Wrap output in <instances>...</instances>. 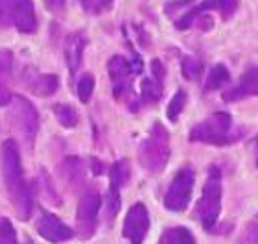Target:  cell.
<instances>
[{
    "mask_svg": "<svg viewBox=\"0 0 258 244\" xmlns=\"http://www.w3.org/2000/svg\"><path fill=\"white\" fill-rule=\"evenodd\" d=\"M0 167H2V178H4L8 196H10L11 206L15 209V215L21 220H28L33 211V194L32 187L22 174L21 154H19V147L13 139L2 142Z\"/></svg>",
    "mask_w": 258,
    "mask_h": 244,
    "instance_id": "cell-1",
    "label": "cell"
},
{
    "mask_svg": "<svg viewBox=\"0 0 258 244\" xmlns=\"http://www.w3.org/2000/svg\"><path fill=\"white\" fill-rule=\"evenodd\" d=\"M140 165L151 174H159L164 170L170 159V133L161 122L151 126L148 139L140 144L139 150Z\"/></svg>",
    "mask_w": 258,
    "mask_h": 244,
    "instance_id": "cell-2",
    "label": "cell"
},
{
    "mask_svg": "<svg viewBox=\"0 0 258 244\" xmlns=\"http://www.w3.org/2000/svg\"><path fill=\"white\" fill-rule=\"evenodd\" d=\"M232 117L225 111L212 113L210 117L194 126L190 130V141L192 142H207V144H216V147H225L231 142L238 141L240 135H234L231 131Z\"/></svg>",
    "mask_w": 258,
    "mask_h": 244,
    "instance_id": "cell-3",
    "label": "cell"
},
{
    "mask_svg": "<svg viewBox=\"0 0 258 244\" xmlns=\"http://www.w3.org/2000/svg\"><path fill=\"white\" fill-rule=\"evenodd\" d=\"M11 109L8 113L11 131L22 141L26 148H33L39 131V113L33 104L24 96H13Z\"/></svg>",
    "mask_w": 258,
    "mask_h": 244,
    "instance_id": "cell-4",
    "label": "cell"
},
{
    "mask_svg": "<svg viewBox=\"0 0 258 244\" xmlns=\"http://www.w3.org/2000/svg\"><path fill=\"white\" fill-rule=\"evenodd\" d=\"M221 213V172L218 167L209 168L203 194L198 204V217L207 231H212Z\"/></svg>",
    "mask_w": 258,
    "mask_h": 244,
    "instance_id": "cell-5",
    "label": "cell"
},
{
    "mask_svg": "<svg viewBox=\"0 0 258 244\" xmlns=\"http://www.w3.org/2000/svg\"><path fill=\"white\" fill-rule=\"evenodd\" d=\"M0 28H17L22 33H35L37 17L32 0H0Z\"/></svg>",
    "mask_w": 258,
    "mask_h": 244,
    "instance_id": "cell-6",
    "label": "cell"
},
{
    "mask_svg": "<svg viewBox=\"0 0 258 244\" xmlns=\"http://www.w3.org/2000/svg\"><path fill=\"white\" fill-rule=\"evenodd\" d=\"M100 206H102V196L96 189H87L81 194L76 209V231L83 240H89L96 231Z\"/></svg>",
    "mask_w": 258,
    "mask_h": 244,
    "instance_id": "cell-7",
    "label": "cell"
},
{
    "mask_svg": "<svg viewBox=\"0 0 258 244\" xmlns=\"http://www.w3.org/2000/svg\"><path fill=\"white\" fill-rule=\"evenodd\" d=\"M194 183H196V174L192 168H181L175 176H173L172 183L168 187L166 194H164V207L172 213L184 211L190 204L192 198Z\"/></svg>",
    "mask_w": 258,
    "mask_h": 244,
    "instance_id": "cell-8",
    "label": "cell"
},
{
    "mask_svg": "<svg viewBox=\"0 0 258 244\" xmlns=\"http://www.w3.org/2000/svg\"><path fill=\"white\" fill-rule=\"evenodd\" d=\"M150 231V213L144 204H133L129 207L127 215L124 218L122 235L129 240V244H142L146 235Z\"/></svg>",
    "mask_w": 258,
    "mask_h": 244,
    "instance_id": "cell-9",
    "label": "cell"
},
{
    "mask_svg": "<svg viewBox=\"0 0 258 244\" xmlns=\"http://www.w3.org/2000/svg\"><path fill=\"white\" fill-rule=\"evenodd\" d=\"M35 229L44 240H48L52 244H63L74 239V229L67 226L59 217H55L48 211H43L39 215Z\"/></svg>",
    "mask_w": 258,
    "mask_h": 244,
    "instance_id": "cell-10",
    "label": "cell"
},
{
    "mask_svg": "<svg viewBox=\"0 0 258 244\" xmlns=\"http://www.w3.org/2000/svg\"><path fill=\"white\" fill-rule=\"evenodd\" d=\"M238 4H240V0H203V2L194 6L190 11H186L175 24H177L179 30H186L203 11H210V10L220 11L221 17L227 21V19H231L234 15V11L238 10Z\"/></svg>",
    "mask_w": 258,
    "mask_h": 244,
    "instance_id": "cell-11",
    "label": "cell"
},
{
    "mask_svg": "<svg viewBox=\"0 0 258 244\" xmlns=\"http://www.w3.org/2000/svg\"><path fill=\"white\" fill-rule=\"evenodd\" d=\"M109 76L113 81V92L114 98L120 100L124 98L129 91H131V78H133V69L125 58L122 56H113L109 61Z\"/></svg>",
    "mask_w": 258,
    "mask_h": 244,
    "instance_id": "cell-12",
    "label": "cell"
},
{
    "mask_svg": "<svg viewBox=\"0 0 258 244\" xmlns=\"http://www.w3.org/2000/svg\"><path fill=\"white\" fill-rule=\"evenodd\" d=\"M22 83L37 96H52L59 87V78L55 74H39L33 69H26Z\"/></svg>",
    "mask_w": 258,
    "mask_h": 244,
    "instance_id": "cell-13",
    "label": "cell"
},
{
    "mask_svg": "<svg viewBox=\"0 0 258 244\" xmlns=\"http://www.w3.org/2000/svg\"><path fill=\"white\" fill-rule=\"evenodd\" d=\"M249 96H258V67H251L242 76L236 87L223 92L225 102H238V100H243V98Z\"/></svg>",
    "mask_w": 258,
    "mask_h": 244,
    "instance_id": "cell-14",
    "label": "cell"
},
{
    "mask_svg": "<svg viewBox=\"0 0 258 244\" xmlns=\"http://www.w3.org/2000/svg\"><path fill=\"white\" fill-rule=\"evenodd\" d=\"M11 80H13V54L10 50H0V106H8L13 100Z\"/></svg>",
    "mask_w": 258,
    "mask_h": 244,
    "instance_id": "cell-15",
    "label": "cell"
},
{
    "mask_svg": "<svg viewBox=\"0 0 258 244\" xmlns=\"http://www.w3.org/2000/svg\"><path fill=\"white\" fill-rule=\"evenodd\" d=\"M59 174L70 189H78V187L83 183V179H85V167H83V161H81L80 158H76V156L64 158L59 165Z\"/></svg>",
    "mask_w": 258,
    "mask_h": 244,
    "instance_id": "cell-16",
    "label": "cell"
},
{
    "mask_svg": "<svg viewBox=\"0 0 258 244\" xmlns=\"http://www.w3.org/2000/svg\"><path fill=\"white\" fill-rule=\"evenodd\" d=\"M83 50H85V37L80 33H74L67 39L64 43V58L69 63V69L72 74H76V71L81 65V58H83Z\"/></svg>",
    "mask_w": 258,
    "mask_h": 244,
    "instance_id": "cell-17",
    "label": "cell"
},
{
    "mask_svg": "<svg viewBox=\"0 0 258 244\" xmlns=\"http://www.w3.org/2000/svg\"><path fill=\"white\" fill-rule=\"evenodd\" d=\"M54 115H55V119H57V122H59L63 128H74V126L78 124V120H80L78 111H76L72 106H69V104H55Z\"/></svg>",
    "mask_w": 258,
    "mask_h": 244,
    "instance_id": "cell-18",
    "label": "cell"
},
{
    "mask_svg": "<svg viewBox=\"0 0 258 244\" xmlns=\"http://www.w3.org/2000/svg\"><path fill=\"white\" fill-rule=\"evenodd\" d=\"M229 81V71H227L225 65H214L210 69L209 76H207V81H205V89L207 91H216L223 87Z\"/></svg>",
    "mask_w": 258,
    "mask_h": 244,
    "instance_id": "cell-19",
    "label": "cell"
},
{
    "mask_svg": "<svg viewBox=\"0 0 258 244\" xmlns=\"http://www.w3.org/2000/svg\"><path fill=\"white\" fill-rule=\"evenodd\" d=\"M129 174H131V170H129V161L127 159H118V161L111 167V170H109V178H111V183L122 189L124 185H127Z\"/></svg>",
    "mask_w": 258,
    "mask_h": 244,
    "instance_id": "cell-20",
    "label": "cell"
},
{
    "mask_svg": "<svg viewBox=\"0 0 258 244\" xmlns=\"http://www.w3.org/2000/svg\"><path fill=\"white\" fill-rule=\"evenodd\" d=\"M140 94L144 98V102H150V104L159 102L162 96V83H159L153 78H146L140 83Z\"/></svg>",
    "mask_w": 258,
    "mask_h": 244,
    "instance_id": "cell-21",
    "label": "cell"
},
{
    "mask_svg": "<svg viewBox=\"0 0 258 244\" xmlns=\"http://www.w3.org/2000/svg\"><path fill=\"white\" fill-rule=\"evenodd\" d=\"M120 211V187L109 183L107 194H105V217L113 220Z\"/></svg>",
    "mask_w": 258,
    "mask_h": 244,
    "instance_id": "cell-22",
    "label": "cell"
},
{
    "mask_svg": "<svg viewBox=\"0 0 258 244\" xmlns=\"http://www.w3.org/2000/svg\"><path fill=\"white\" fill-rule=\"evenodd\" d=\"M184 106H186V92H184L183 89H179V91L172 96V100H170V104H168V108H166L168 120L177 122L179 115L183 113Z\"/></svg>",
    "mask_w": 258,
    "mask_h": 244,
    "instance_id": "cell-23",
    "label": "cell"
},
{
    "mask_svg": "<svg viewBox=\"0 0 258 244\" xmlns=\"http://www.w3.org/2000/svg\"><path fill=\"white\" fill-rule=\"evenodd\" d=\"M166 244H198L190 229L186 228H172L166 231Z\"/></svg>",
    "mask_w": 258,
    "mask_h": 244,
    "instance_id": "cell-24",
    "label": "cell"
},
{
    "mask_svg": "<svg viewBox=\"0 0 258 244\" xmlns=\"http://www.w3.org/2000/svg\"><path fill=\"white\" fill-rule=\"evenodd\" d=\"M181 71H183V76L186 80H196L201 74V71H203V65H201V61L198 58L184 56L183 61H181Z\"/></svg>",
    "mask_w": 258,
    "mask_h": 244,
    "instance_id": "cell-25",
    "label": "cell"
},
{
    "mask_svg": "<svg viewBox=\"0 0 258 244\" xmlns=\"http://www.w3.org/2000/svg\"><path fill=\"white\" fill-rule=\"evenodd\" d=\"M0 244H19L15 226L4 215H0Z\"/></svg>",
    "mask_w": 258,
    "mask_h": 244,
    "instance_id": "cell-26",
    "label": "cell"
},
{
    "mask_svg": "<svg viewBox=\"0 0 258 244\" xmlns=\"http://www.w3.org/2000/svg\"><path fill=\"white\" fill-rule=\"evenodd\" d=\"M238 244H258V213L249 220L247 226L243 228Z\"/></svg>",
    "mask_w": 258,
    "mask_h": 244,
    "instance_id": "cell-27",
    "label": "cell"
},
{
    "mask_svg": "<svg viewBox=\"0 0 258 244\" xmlns=\"http://www.w3.org/2000/svg\"><path fill=\"white\" fill-rule=\"evenodd\" d=\"M92 91H94V76L92 74H83L78 81V96L83 104L91 100Z\"/></svg>",
    "mask_w": 258,
    "mask_h": 244,
    "instance_id": "cell-28",
    "label": "cell"
},
{
    "mask_svg": "<svg viewBox=\"0 0 258 244\" xmlns=\"http://www.w3.org/2000/svg\"><path fill=\"white\" fill-rule=\"evenodd\" d=\"M41 192H43L44 200H48L50 204H54V206H59L61 204V200L57 198V194H55L54 185H52L50 178L46 176V172H43V176H41Z\"/></svg>",
    "mask_w": 258,
    "mask_h": 244,
    "instance_id": "cell-29",
    "label": "cell"
},
{
    "mask_svg": "<svg viewBox=\"0 0 258 244\" xmlns=\"http://www.w3.org/2000/svg\"><path fill=\"white\" fill-rule=\"evenodd\" d=\"M151 74H153V80H157L159 83L164 81V76H166V69L161 63V60H153L151 61Z\"/></svg>",
    "mask_w": 258,
    "mask_h": 244,
    "instance_id": "cell-30",
    "label": "cell"
},
{
    "mask_svg": "<svg viewBox=\"0 0 258 244\" xmlns=\"http://www.w3.org/2000/svg\"><path fill=\"white\" fill-rule=\"evenodd\" d=\"M91 168H92V172L96 174V176H100V174H103V170H105V167H103V163L100 161V159H96V158H92L91 159Z\"/></svg>",
    "mask_w": 258,
    "mask_h": 244,
    "instance_id": "cell-31",
    "label": "cell"
},
{
    "mask_svg": "<svg viewBox=\"0 0 258 244\" xmlns=\"http://www.w3.org/2000/svg\"><path fill=\"white\" fill-rule=\"evenodd\" d=\"M63 4L64 0H48V6H52V8H61Z\"/></svg>",
    "mask_w": 258,
    "mask_h": 244,
    "instance_id": "cell-32",
    "label": "cell"
},
{
    "mask_svg": "<svg viewBox=\"0 0 258 244\" xmlns=\"http://www.w3.org/2000/svg\"><path fill=\"white\" fill-rule=\"evenodd\" d=\"M98 2H100V6H111L113 0H98Z\"/></svg>",
    "mask_w": 258,
    "mask_h": 244,
    "instance_id": "cell-33",
    "label": "cell"
}]
</instances>
